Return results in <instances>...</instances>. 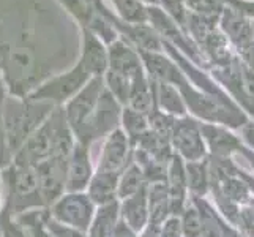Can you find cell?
I'll list each match as a JSON object with an SVG mask.
<instances>
[{"instance_id":"1","label":"cell","mask_w":254,"mask_h":237,"mask_svg":"<svg viewBox=\"0 0 254 237\" xmlns=\"http://www.w3.org/2000/svg\"><path fill=\"white\" fill-rule=\"evenodd\" d=\"M52 220L62 223L76 231H87L90 228L93 217V206L90 198L71 193L60 198L52 209Z\"/></svg>"},{"instance_id":"2","label":"cell","mask_w":254,"mask_h":237,"mask_svg":"<svg viewBox=\"0 0 254 237\" xmlns=\"http://www.w3.org/2000/svg\"><path fill=\"white\" fill-rule=\"evenodd\" d=\"M101 79L95 78L89 84H85L77 92L66 106V124L71 127L77 135L84 130L87 122L90 120L93 112L98 106L100 96L103 93Z\"/></svg>"},{"instance_id":"3","label":"cell","mask_w":254,"mask_h":237,"mask_svg":"<svg viewBox=\"0 0 254 237\" xmlns=\"http://www.w3.org/2000/svg\"><path fill=\"white\" fill-rule=\"evenodd\" d=\"M254 21L247 14L239 11L232 5H226L223 13L218 17V27L223 32L226 40L242 52L254 41Z\"/></svg>"},{"instance_id":"4","label":"cell","mask_w":254,"mask_h":237,"mask_svg":"<svg viewBox=\"0 0 254 237\" xmlns=\"http://www.w3.org/2000/svg\"><path fill=\"white\" fill-rule=\"evenodd\" d=\"M87 81H89V75L85 73V70L81 65H77L71 72L51 79L48 84L33 93L32 100H49L62 103L79 92Z\"/></svg>"},{"instance_id":"5","label":"cell","mask_w":254,"mask_h":237,"mask_svg":"<svg viewBox=\"0 0 254 237\" xmlns=\"http://www.w3.org/2000/svg\"><path fill=\"white\" fill-rule=\"evenodd\" d=\"M68 158H49V160L35 166L38 177V191L41 198L51 203L65 188L66 161Z\"/></svg>"},{"instance_id":"6","label":"cell","mask_w":254,"mask_h":237,"mask_svg":"<svg viewBox=\"0 0 254 237\" xmlns=\"http://www.w3.org/2000/svg\"><path fill=\"white\" fill-rule=\"evenodd\" d=\"M92 179V164L89 152L84 144H76L71 149V154L68 157L66 163V180L65 187L77 193L87 187V183Z\"/></svg>"},{"instance_id":"7","label":"cell","mask_w":254,"mask_h":237,"mask_svg":"<svg viewBox=\"0 0 254 237\" xmlns=\"http://www.w3.org/2000/svg\"><path fill=\"white\" fill-rule=\"evenodd\" d=\"M129 152L128 138L125 136L124 131L114 130L108 136L106 144L103 147L101 160H100V171L108 172H117L122 169L127 163Z\"/></svg>"},{"instance_id":"8","label":"cell","mask_w":254,"mask_h":237,"mask_svg":"<svg viewBox=\"0 0 254 237\" xmlns=\"http://www.w3.org/2000/svg\"><path fill=\"white\" fill-rule=\"evenodd\" d=\"M172 136L175 146L180 149V152L183 155L192 158V160L202 155L204 147H202V141H200V135L196 122H192L190 119L177 122L174 125Z\"/></svg>"},{"instance_id":"9","label":"cell","mask_w":254,"mask_h":237,"mask_svg":"<svg viewBox=\"0 0 254 237\" xmlns=\"http://www.w3.org/2000/svg\"><path fill=\"white\" fill-rule=\"evenodd\" d=\"M109 64V57L104 51L101 41L95 37L93 33L85 32L84 35V48H82V59H81V67L85 70L87 75H103L106 72Z\"/></svg>"},{"instance_id":"10","label":"cell","mask_w":254,"mask_h":237,"mask_svg":"<svg viewBox=\"0 0 254 237\" xmlns=\"http://www.w3.org/2000/svg\"><path fill=\"white\" fill-rule=\"evenodd\" d=\"M119 175L117 172L100 171L89 182V198L93 203L104 206L114 203V198L117 195Z\"/></svg>"},{"instance_id":"11","label":"cell","mask_w":254,"mask_h":237,"mask_svg":"<svg viewBox=\"0 0 254 237\" xmlns=\"http://www.w3.org/2000/svg\"><path fill=\"white\" fill-rule=\"evenodd\" d=\"M111 70H116L119 73H124L129 79H137L139 76H142V68L141 62H139V57L131 51L128 46L122 45V43H116L111 48Z\"/></svg>"},{"instance_id":"12","label":"cell","mask_w":254,"mask_h":237,"mask_svg":"<svg viewBox=\"0 0 254 237\" xmlns=\"http://www.w3.org/2000/svg\"><path fill=\"white\" fill-rule=\"evenodd\" d=\"M11 190L16 196L25 198L32 196L35 191H38V177L37 169L30 164L25 163H16V166L11 169Z\"/></svg>"},{"instance_id":"13","label":"cell","mask_w":254,"mask_h":237,"mask_svg":"<svg viewBox=\"0 0 254 237\" xmlns=\"http://www.w3.org/2000/svg\"><path fill=\"white\" fill-rule=\"evenodd\" d=\"M117 215L119 206L116 201L101 206L90 223L89 237H112L117 230Z\"/></svg>"},{"instance_id":"14","label":"cell","mask_w":254,"mask_h":237,"mask_svg":"<svg viewBox=\"0 0 254 237\" xmlns=\"http://www.w3.org/2000/svg\"><path fill=\"white\" fill-rule=\"evenodd\" d=\"M124 218L125 223L134 231H141L147 222V195L142 188L136 195L129 196L124 203Z\"/></svg>"},{"instance_id":"15","label":"cell","mask_w":254,"mask_h":237,"mask_svg":"<svg viewBox=\"0 0 254 237\" xmlns=\"http://www.w3.org/2000/svg\"><path fill=\"white\" fill-rule=\"evenodd\" d=\"M131 109H134L141 114H148L153 108V93L148 82L145 81L144 75L139 76L133 81V87H131L129 98H128Z\"/></svg>"},{"instance_id":"16","label":"cell","mask_w":254,"mask_h":237,"mask_svg":"<svg viewBox=\"0 0 254 237\" xmlns=\"http://www.w3.org/2000/svg\"><path fill=\"white\" fill-rule=\"evenodd\" d=\"M144 188V175L142 171L137 166H129V168L124 172V175L119 179L117 185V195L120 198H129L136 195Z\"/></svg>"},{"instance_id":"17","label":"cell","mask_w":254,"mask_h":237,"mask_svg":"<svg viewBox=\"0 0 254 237\" xmlns=\"http://www.w3.org/2000/svg\"><path fill=\"white\" fill-rule=\"evenodd\" d=\"M106 84L112 95H116V98L122 103H127L129 98L131 87H133V79H129L124 73H119L116 70H108L106 75Z\"/></svg>"},{"instance_id":"18","label":"cell","mask_w":254,"mask_h":237,"mask_svg":"<svg viewBox=\"0 0 254 237\" xmlns=\"http://www.w3.org/2000/svg\"><path fill=\"white\" fill-rule=\"evenodd\" d=\"M183 2L191 10V13L208 17H220L224 6L227 5V0H183Z\"/></svg>"},{"instance_id":"19","label":"cell","mask_w":254,"mask_h":237,"mask_svg":"<svg viewBox=\"0 0 254 237\" xmlns=\"http://www.w3.org/2000/svg\"><path fill=\"white\" fill-rule=\"evenodd\" d=\"M158 96H160V98H158L160 103L168 111L179 112V114L185 112V106H183L182 98L177 95V90H175L171 84L158 82Z\"/></svg>"},{"instance_id":"20","label":"cell","mask_w":254,"mask_h":237,"mask_svg":"<svg viewBox=\"0 0 254 237\" xmlns=\"http://www.w3.org/2000/svg\"><path fill=\"white\" fill-rule=\"evenodd\" d=\"M116 5L127 21L139 24L147 19V10L139 3V0H116Z\"/></svg>"},{"instance_id":"21","label":"cell","mask_w":254,"mask_h":237,"mask_svg":"<svg viewBox=\"0 0 254 237\" xmlns=\"http://www.w3.org/2000/svg\"><path fill=\"white\" fill-rule=\"evenodd\" d=\"M204 131H205V135L208 138L210 144H212V147L216 149V151H220V152H226L227 149H232L235 144H237L235 143V139L223 130H218L213 127H205Z\"/></svg>"},{"instance_id":"22","label":"cell","mask_w":254,"mask_h":237,"mask_svg":"<svg viewBox=\"0 0 254 237\" xmlns=\"http://www.w3.org/2000/svg\"><path fill=\"white\" fill-rule=\"evenodd\" d=\"M166 206H168V198L164 195V188L155 187L150 196V217L155 223L164 218Z\"/></svg>"},{"instance_id":"23","label":"cell","mask_w":254,"mask_h":237,"mask_svg":"<svg viewBox=\"0 0 254 237\" xmlns=\"http://www.w3.org/2000/svg\"><path fill=\"white\" fill-rule=\"evenodd\" d=\"M125 127L127 131L131 136H139L141 138L145 133V128H147V122L144 119V114L137 112L134 109H128L125 112Z\"/></svg>"},{"instance_id":"24","label":"cell","mask_w":254,"mask_h":237,"mask_svg":"<svg viewBox=\"0 0 254 237\" xmlns=\"http://www.w3.org/2000/svg\"><path fill=\"white\" fill-rule=\"evenodd\" d=\"M185 230L187 234L191 237H197L200 234V230H202V225H200V218L197 215L196 210H188L185 215Z\"/></svg>"},{"instance_id":"25","label":"cell","mask_w":254,"mask_h":237,"mask_svg":"<svg viewBox=\"0 0 254 237\" xmlns=\"http://www.w3.org/2000/svg\"><path fill=\"white\" fill-rule=\"evenodd\" d=\"M188 177H190V182H191V187L194 188L196 191H204V187H205V175H204V171L200 166H194L192 164L191 168L188 169Z\"/></svg>"},{"instance_id":"26","label":"cell","mask_w":254,"mask_h":237,"mask_svg":"<svg viewBox=\"0 0 254 237\" xmlns=\"http://www.w3.org/2000/svg\"><path fill=\"white\" fill-rule=\"evenodd\" d=\"M180 236V225L177 220H169L166 223L161 237H179Z\"/></svg>"},{"instance_id":"27","label":"cell","mask_w":254,"mask_h":237,"mask_svg":"<svg viewBox=\"0 0 254 237\" xmlns=\"http://www.w3.org/2000/svg\"><path fill=\"white\" fill-rule=\"evenodd\" d=\"M245 136H247L248 141L254 146V125H250L247 130H245Z\"/></svg>"},{"instance_id":"28","label":"cell","mask_w":254,"mask_h":237,"mask_svg":"<svg viewBox=\"0 0 254 237\" xmlns=\"http://www.w3.org/2000/svg\"><path fill=\"white\" fill-rule=\"evenodd\" d=\"M251 2H254V0H251Z\"/></svg>"},{"instance_id":"29","label":"cell","mask_w":254,"mask_h":237,"mask_svg":"<svg viewBox=\"0 0 254 237\" xmlns=\"http://www.w3.org/2000/svg\"><path fill=\"white\" fill-rule=\"evenodd\" d=\"M253 24H254V22H253Z\"/></svg>"}]
</instances>
